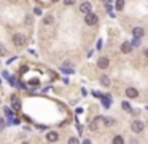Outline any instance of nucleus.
I'll return each mask as SVG.
<instances>
[{
	"label": "nucleus",
	"mask_w": 148,
	"mask_h": 144,
	"mask_svg": "<svg viewBox=\"0 0 148 144\" xmlns=\"http://www.w3.org/2000/svg\"><path fill=\"white\" fill-rule=\"evenodd\" d=\"M69 143H70V144H76V143H78V139H76V138H70Z\"/></svg>",
	"instance_id": "obj_17"
},
{
	"label": "nucleus",
	"mask_w": 148,
	"mask_h": 144,
	"mask_svg": "<svg viewBox=\"0 0 148 144\" xmlns=\"http://www.w3.org/2000/svg\"><path fill=\"white\" fill-rule=\"evenodd\" d=\"M26 42H27L26 35H22V34H14L13 35V43L16 45V47H24Z\"/></svg>",
	"instance_id": "obj_1"
},
{
	"label": "nucleus",
	"mask_w": 148,
	"mask_h": 144,
	"mask_svg": "<svg viewBox=\"0 0 148 144\" xmlns=\"http://www.w3.org/2000/svg\"><path fill=\"white\" fill-rule=\"evenodd\" d=\"M124 8V0H116V10H123Z\"/></svg>",
	"instance_id": "obj_12"
},
{
	"label": "nucleus",
	"mask_w": 148,
	"mask_h": 144,
	"mask_svg": "<svg viewBox=\"0 0 148 144\" xmlns=\"http://www.w3.org/2000/svg\"><path fill=\"white\" fill-rule=\"evenodd\" d=\"M113 143H115V144H123V143H124L123 136H115V138H113Z\"/></svg>",
	"instance_id": "obj_11"
},
{
	"label": "nucleus",
	"mask_w": 148,
	"mask_h": 144,
	"mask_svg": "<svg viewBox=\"0 0 148 144\" xmlns=\"http://www.w3.org/2000/svg\"><path fill=\"white\" fill-rule=\"evenodd\" d=\"M45 23H46V24H51V23H53V18H51V16H46V18H45Z\"/></svg>",
	"instance_id": "obj_16"
},
{
	"label": "nucleus",
	"mask_w": 148,
	"mask_h": 144,
	"mask_svg": "<svg viewBox=\"0 0 148 144\" xmlns=\"http://www.w3.org/2000/svg\"><path fill=\"white\" fill-rule=\"evenodd\" d=\"M143 128H145V125H143V122H140V120H134L131 123V130L134 131V133H142L143 131Z\"/></svg>",
	"instance_id": "obj_2"
},
{
	"label": "nucleus",
	"mask_w": 148,
	"mask_h": 144,
	"mask_svg": "<svg viewBox=\"0 0 148 144\" xmlns=\"http://www.w3.org/2000/svg\"><path fill=\"white\" fill-rule=\"evenodd\" d=\"M131 50H132V45L129 43V42H124V43L121 45V51L126 53V55H128V53H131Z\"/></svg>",
	"instance_id": "obj_9"
},
{
	"label": "nucleus",
	"mask_w": 148,
	"mask_h": 144,
	"mask_svg": "<svg viewBox=\"0 0 148 144\" xmlns=\"http://www.w3.org/2000/svg\"><path fill=\"white\" fill-rule=\"evenodd\" d=\"M66 3H67V5H72V3H73V0H66Z\"/></svg>",
	"instance_id": "obj_20"
},
{
	"label": "nucleus",
	"mask_w": 148,
	"mask_h": 144,
	"mask_svg": "<svg viewBox=\"0 0 148 144\" xmlns=\"http://www.w3.org/2000/svg\"><path fill=\"white\" fill-rule=\"evenodd\" d=\"M97 19H99V18H97V14H94V13H86V18H84V23L88 24V26H94V24L97 23Z\"/></svg>",
	"instance_id": "obj_3"
},
{
	"label": "nucleus",
	"mask_w": 148,
	"mask_h": 144,
	"mask_svg": "<svg viewBox=\"0 0 148 144\" xmlns=\"http://www.w3.org/2000/svg\"><path fill=\"white\" fill-rule=\"evenodd\" d=\"M132 34H134L135 38H142V37H143V34H145V31L142 27H134V29H132Z\"/></svg>",
	"instance_id": "obj_7"
},
{
	"label": "nucleus",
	"mask_w": 148,
	"mask_h": 144,
	"mask_svg": "<svg viewBox=\"0 0 148 144\" xmlns=\"http://www.w3.org/2000/svg\"><path fill=\"white\" fill-rule=\"evenodd\" d=\"M5 53H7V50H5V48H3V47H0V56H3V55H5Z\"/></svg>",
	"instance_id": "obj_18"
},
{
	"label": "nucleus",
	"mask_w": 148,
	"mask_h": 144,
	"mask_svg": "<svg viewBox=\"0 0 148 144\" xmlns=\"http://www.w3.org/2000/svg\"><path fill=\"white\" fill-rule=\"evenodd\" d=\"M143 55H145V58H148V48H147V50L143 51Z\"/></svg>",
	"instance_id": "obj_21"
},
{
	"label": "nucleus",
	"mask_w": 148,
	"mask_h": 144,
	"mask_svg": "<svg viewBox=\"0 0 148 144\" xmlns=\"http://www.w3.org/2000/svg\"><path fill=\"white\" fill-rule=\"evenodd\" d=\"M126 96L131 98V99H134V98H137V96H139V91L135 88H132V86H129V88H126Z\"/></svg>",
	"instance_id": "obj_4"
},
{
	"label": "nucleus",
	"mask_w": 148,
	"mask_h": 144,
	"mask_svg": "<svg viewBox=\"0 0 148 144\" xmlns=\"http://www.w3.org/2000/svg\"><path fill=\"white\" fill-rule=\"evenodd\" d=\"M113 123H115L113 119H105V125H108V127H110V125H113Z\"/></svg>",
	"instance_id": "obj_13"
},
{
	"label": "nucleus",
	"mask_w": 148,
	"mask_h": 144,
	"mask_svg": "<svg viewBox=\"0 0 148 144\" xmlns=\"http://www.w3.org/2000/svg\"><path fill=\"white\" fill-rule=\"evenodd\" d=\"M108 64H110L108 58H99V61H97V66H99L100 69H107Z\"/></svg>",
	"instance_id": "obj_5"
},
{
	"label": "nucleus",
	"mask_w": 148,
	"mask_h": 144,
	"mask_svg": "<svg viewBox=\"0 0 148 144\" xmlns=\"http://www.w3.org/2000/svg\"><path fill=\"white\" fill-rule=\"evenodd\" d=\"M3 127V119H2V115H0V128Z\"/></svg>",
	"instance_id": "obj_19"
},
{
	"label": "nucleus",
	"mask_w": 148,
	"mask_h": 144,
	"mask_svg": "<svg viewBox=\"0 0 148 144\" xmlns=\"http://www.w3.org/2000/svg\"><path fill=\"white\" fill-rule=\"evenodd\" d=\"M91 8H93V7H91V3H89V2H83V3H81V7H80V10H81V13H84V14H86V13H89V11H91Z\"/></svg>",
	"instance_id": "obj_8"
},
{
	"label": "nucleus",
	"mask_w": 148,
	"mask_h": 144,
	"mask_svg": "<svg viewBox=\"0 0 148 144\" xmlns=\"http://www.w3.org/2000/svg\"><path fill=\"white\" fill-rule=\"evenodd\" d=\"M46 139H48L49 143H56V141L59 139V134L56 133V131H49V133L46 134Z\"/></svg>",
	"instance_id": "obj_6"
},
{
	"label": "nucleus",
	"mask_w": 148,
	"mask_h": 144,
	"mask_svg": "<svg viewBox=\"0 0 148 144\" xmlns=\"http://www.w3.org/2000/svg\"><path fill=\"white\" fill-rule=\"evenodd\" d=\"M132 47H139V45H140V38H134V42H132Z\"/></svg>",
	"instance_id": "obj_14"
},
{
	"label": "nucleus",
	"mask_w": 148,
	"mask_h": 144,
	"mask_svg": "<svg viewBox=\"0 0 148 144\" xmlns=\"http://www.w3.org/2000/svg\"><path fill=\"white\" fill-rule=\"evenodd\" d=\"M105 2H110V0H105Z\"/></svg>",
	"instance_id": "obj_22"
},
{
	"label": "nucleus",
	"mask_w": 148,
	"mask_h": 144,
	"mask_svg": "<svg viewBox=\"0 0 148 144\" xmlns=\"http://www.w3.org/2000/svg\"><path fill=\"white\" fill-rule=\"evenodd\" d=\"M100 83H102L103 86H108V85H110V79H108L107 75H102V77H100Z\"/></svg>",
	"instance_id": "obj_10"
},
{
	"label": "nucleus",
	"mask_w": 148,
	"mask_h": 144,
	"mask_svg": "<svg viewBox=\"0 0 148 144\" xmlns=\"http://www.w3.org/2000/svg\"><path fill=\"white\" fill-rule=\"evenodd\" d=\"M123 109H124V110H131V106H129V104L124 101V103H123Z\"/></svg>",
	"instance_id": "obj_15"
}]
</instances>
